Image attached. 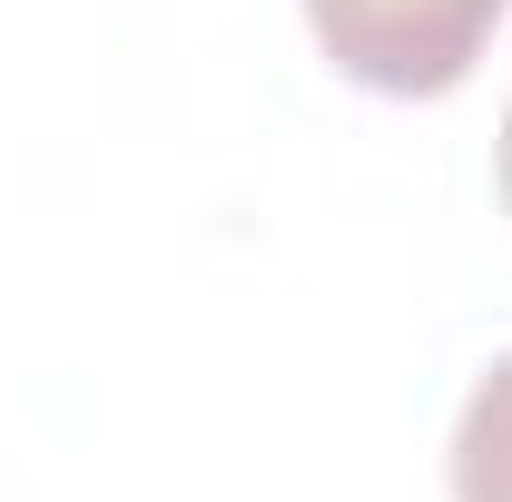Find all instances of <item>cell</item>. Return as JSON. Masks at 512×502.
<instances>
[{"instance_id": "cell-3", "label": "cell", "mask_w": 512, "mask_h": 502, "mask_svg": "<svg viewBox=\"0 0 512 502\" xmlns=\"http://www.w3.org/2000/svg\"><path fill=\"white\" fill-rule=\"evenodd\" d=\"M503 207H512V119H503Z\"/></svg>"}, {"instance_id": "cell-2", "label": "cell", "mask_w": 512, "mask_h": 502, "mask_svg": "<svg viewBox=\"0 0 512 502\" xmlns=\"http://www.w3.org/2000/svg\"><path fill=\"white\" fill-rule=\"evenodd\" d=\"M453 502H512V355L483 365L453 424Z\"/></svg>"}, {"instance_id": "cell-1", "label": "cell", "mask_w": 512, "mask_h": 502, "mask_svg": "<svg viewBox=\"0 0 512 502\" xmlns=\"http://www.w3.org/2000/svg\"><path fill=\"white\" fill-rule=\"evenodd\" d=\"M503 10L512 0H306L316 50L355 89H384V99H444V89H463Z\"/></svg>"}]
</instances>
